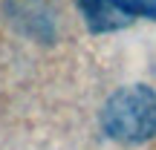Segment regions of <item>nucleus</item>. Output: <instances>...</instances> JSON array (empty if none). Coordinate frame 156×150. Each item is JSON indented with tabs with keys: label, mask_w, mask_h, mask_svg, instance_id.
Masks as SVG:
<instances>
[{
	"label": "nucleus",
	"mask_w": 156,
	"mask_h": 150,
	"mask_svg": "<svg viewBox=\"0 0 156 150\" xmlns=\"http://www.w3.org/2000/svg\"><path fill=\"white\" fill-rule=\"evenodd\" d=\"M78 6L90 32H113L130 23V15H124L113 0H78Z\"/></svg>",
	"instance_id": "nucleus-2"
},
{
	"label": "nucleus",
	"mask_w": 156,
	"mask_h": 150,
	"mask_svg": "<svg viewBox=\"0 0 156 150\" xmlns=\"http://www.w3.org/2000/svg\"><path fill=\"white\" fill-rule=\"evenodd\" d=\"M101 127L110 139L139 145L156 136V92L145 84L122 87L107 98L101 110Z\"/></svg>",
	"instance_id": "nucleus-1"
},
{
	"label": "nucleus",
	"mask_w": 156,
	"mask_h": 150,
	"mask_svg": "<svg viewBox=\"0 0 156 150\" xmlns=\"http://www.w3.org/2000/svg\"><path fill=\"white\" fill-rule=\"evenodd\" d=\"M124 15H139V17H151L156 20V0H113Z\"/></svg>",
	"instance_id": "nucleus-3"
}]
</instances>
